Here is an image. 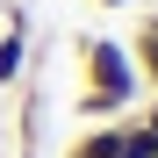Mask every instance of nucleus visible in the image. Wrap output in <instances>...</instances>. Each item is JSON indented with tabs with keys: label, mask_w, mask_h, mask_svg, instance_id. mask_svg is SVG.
I'll return each instance as SVG.
<instances>
[{
	"label": "nucleus",
	"mask_w": 158,
	"mask_h": 158,
	"mask_svg": "<svg viewBox=\"0 0 158 158\" xmlns=\"http://www.w3.org/2000/svg\"><path fill=\"white\" fill-rule=\"evenodd\" d=\"M72 58H79V86H94V94H115L129 101V108H144V79H137V58H129V43L115 36H72Z\"/></svg>",
	"instance_id": "f257e3e1"
},
{
	"label": "nucleus",
	"mask_w": 158,
	"mask_h": 158,
	"mask_svg": "<svg viewBox=\"0 0 158 158\" xmlns=\"http://www.w3.org/2000/svg\"><path fill=\"white\" fill-rule=\"evenodd\" d=\"M29 50H36V36H22V29H0V94H15L22 79H29Z\"/></svg>",
	"instance_id": "f03ea898"
},
{
	"label": "nucleus",
	"mask_w": 158,
	"mask_h": 158,
	"mask_svg": "<svg viewBox=\"0 0 158 158\" xmlns=\"http://www.w3.org/2000/svg\"><path fill=\"white\" fill-rule=\"evenodd\" d=\"M65 158H122V122H86L65 144Z\"/></svg>",
	"instance_id": "7ed1b4c3"
},
{
	"label": "nucleus",
	"mask_w": 158,
	"mask_h": 158,
	"mask_svg": "<svg viewBox=\"0 0 158 158\" xmlns=\"http://www.w3.org/2000/svg\"><path fill=\"white\" fill-rule=\"evenodd\" d=\"M72 115H79V122H122V115H137V108H129V101H115V94L79 86V94H72Z\"/></svg>",
	"instance_id": "20e7f679"
},
{
	"label": "nucleus",
	"mask_w": 158,
	"mask_h": 158,
	"mask_svg": "<svg viewBox=\"0 0 158 158\" xmlns=\"http://www.w3.org/2000/svg\"><path fill=\"white\" fill-rule=\"evenodd\" d=\"M129 58H137V79H144V86H158V15H144V22H137Z\"/></svg>",
	"instance_id": "39448f33"
},
{
	"label": "nucleus",
	"mask_w": 158,
	"mask_h": 158,
	"mask_svg": "<svg viewBox=\"0 0 158 158\" xmlns=\"http://www.w3.org/2000/svg\"><path fill=\"white\" fill-rule=\"evenodd\" d=\"M122 158H158V129L144 115H122Z\"/></svg>",
	"instance_id": "423d86ee"
},
{
	"label": "nucleus",
	"mask_w": 158,
	"mask_h": 158,
	"mask_svg": "<svg viewBox=\"0 0 158 158\" xmlns=\"http://www.w3.org/2000/svg\"><path fill=\"white\" fill-rule=\"evenodd\" d=\"M137 115H144V122H151V129H158V94H151V101H144V108H137Z\"/></svg>",
	"instance_id": "0eeeda50"
},
{
	"label": "nucleus",
	"mask_w": 158,
	"mask_h": 158,
	"mask_svg": "<svg viewBox=\"0 0 158 158\" xmlns=\"http://www.w3.org/2000/svg\"><path fill=\"white\" fill-rule=\"evenodd\" d=\"M94 7H129V0H94Z\"/></svg>",
	"instance_id": "6e6552de"
},
{
	"label": "nucleus",
	"mask_w": 158,
	"mask_h": 158,
	"mask_svg": "<svg viewBox=\"0 0 158 158\" xmlns=\"http://www.w3.org/2000/svg\"><path fill=\"white\" fill-rule=\"evenodd\" d=\"M0 151H7V122H0Z\"/></svg>",
	"instance_id": "1a4fd4ad"
},
{
	"label": "nucleus",
	"mask_w": 158,
	"mask_h": 158,
	"mask_svg": "<svg viewBox=\"0 0 158 158\" xmlns=\"http://www.w3.org/2000/svg\"><path fill=\"white\" fill-rule=\"evenodd\" d=\"M0 101H7V94H0Z\"/></svg>",
	"instance_id": "9d476101"
}]
</instances>
